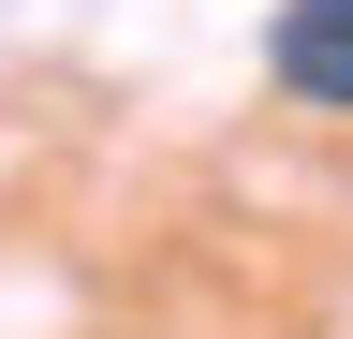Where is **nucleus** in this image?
Returning <instances> with one entry per match:
<instances>
[{
	"label": "nucleus",
	"mask_w": 353,
	"mask_h": 339,
	"mask_svg": "<svg viewBox=\"0 0 353 339\" xmlns=\"http://www.w3.org/2000/svg\"><path fill=\"white\" fill-rule=\"evenodd\" d=\"M265 74H280L294 104L353 118V0H280V30H265Z\"/></svg>",
	"instance_id": "1"
}]
</instances>
